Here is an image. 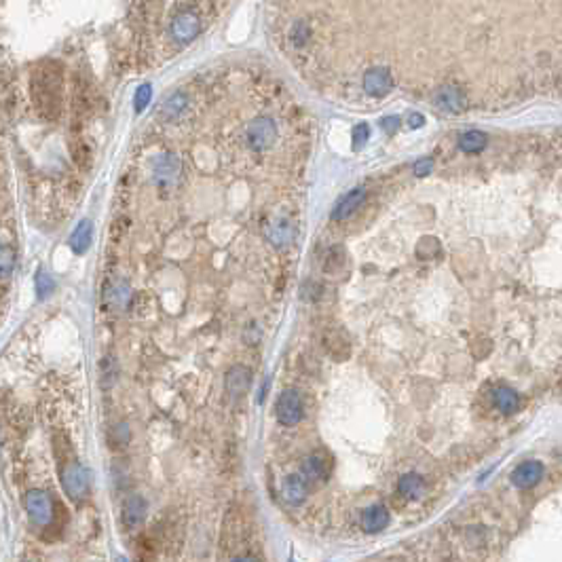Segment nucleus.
Segmentation results:
<instances>
[{
	"instance_id": "obj_1",
	"label": "nucleus",
	"mask_w": 562,
	"mask_h": 562,
	"mask_svg": "<svg viewBox=\"0 0 562 562\" xmlns=\"http://www.w3.org/2000/svg\"><path fill=\"white\" fill-rule=\"evenodd\" d=\"M30 93L36 110L44 119H58L62 110L64 74L58 62H40L32 70Z\"/></svg>"
},
{
	"instance_id": "obj_2",
	"label": "nucleus",
	"mask_w": 562,
	"mask_h": 562,
	"mask_svg": "<svg viewBox=\"0 0 562 562\" xmlns=\"http://www.w3.org/2000/svg\"><path fill=\"white\" fill-rule=\"evenodd\" d=\"M24 505H26V512H28V518L34 527L38 529H44L51 524L56 516V507H53V499L49 497V493L44 490H30L24 499Z\"/></svg>"
},
{
	"instance_id": "obj_3",
	"label": "nucleus",
	"mask_w": 562,
	"mask_h": 562,
	"mask_svg": "<svg viewBox=\"0 0 562 562\" xmlns=\"http://www.w3.org/2000/svg\"><path fill=\"white\" fill-rule=\"evenodd\" d=\"M302 397L296 389H283L275 402V417L283 427H294L302 421Z\"/></svg>"
},
{
	"instance_id": "obj_4",
	"label": "nucleus",
	"mask_w": 562,
	"mask_h": 562,
	"mask_svg": "<svg viewBox=\"0 0 562 562\" xmlns=\"http://www.w3.org/2000/svg\"><path fill=\"white\" fill-rule=\"evenodd\" d=\"M62 484L72 501H83L89 495V472L78 461H68L62 470Z\"/></svg>"
},
{
	"instance_id": "obj_5",
	"label": "nucleus",
	"mask_w": 562,
	"mask_h": 562,
	"mask_svg": "<svg viewBox=\"0 0 562 562\" xmlns=\"http://www.w3.org/2000/svg\"><path fill=\"white\" fill-rule=\"evenodd\" d=\"M180 172H182L180 159L174 152H163V155L155 159V165H152V180L159 186H174L180 178Z\"/></svg>"
},
{
	"instance_id": "obj_6",
	"label": "nucleus",
	"mask_w": 562,
	"mask_h": 562,
	"mask_svg": "<svg viewBox=\"0 0 562 562\" xmlns=\"http://www.w3.org/2000/svg\"><path fill=\"white\" fill-rule=\"evenodd\" d=\"M545 468L541 461H524L512 472V484L516 488H533L541 482Z\"/></svg>"
},
{
	"instance_id": "obj_7",
	"label": "nucleus",
	"mask_w": 562,
	"mask_h": 562,
	"mask_svg": "<svg viewBox=\"0 0 562 562\" xmlns=\"http://www.w3.org/2000/svg\"><path fill=\"white\" fill-rule=\"evenodd\" d=\"M275 123L271 119H258V121H254V125L249 127L247 131V140L251 144V148H256V150H265L273 144L275 140Z\"/></svg>"
},
{
	"instance_id": "obj_8",
	"label": "nucleus",
	"mask_w": 562,
	"mask_h": 562,
	"mask_svg": "<svg viewBox=\"0 0 562 562\" xmlns=\"http://www.w3.org/2000/svg\"><path fill=\"white\" fill-rule=\"evenodd\" d=\"M281 495L290 505H300L309 497V482L300 474H290L281 482Z\"/></svg>"
},
{
	"instance_id": "obj_9",
	"label": "nucleus",
	"mask_w": 562,
	"mask_h": 562,
	"mask_svg": "<svg viewBox=\"0 0 562 562\" xmlns=\"http://www.w3.org/2000/svg\"><path fill=\"white\" fill-rule=\"evenodd\" d=\"M328 472H330V463L324 454H309L300 465V476L309 484L326 480Z\"/></svg>"
},
{
	"instance_id": "obj_10",
	"label": "nucleus",
	"mask_w": 562,
	"mask_h": 562,
	"mask_svg": "<svg viewBox=\"0 0 562 562\" xmlns=\"http://www.w3.org/2000/svg\"><path fill=\"white\" fill-rule=\"evenodd\" d=\"M389 509L385 505H370L362 512V529L366 533H381L389 527Z\"/></svg>"
},
{
	"instance_id": "obj_11",
	"label": "nucleus",
	"mask_w": 562,
	"mask_h": 562,
	"mask_svg": "<svg viewBox=\"0 0 562 562\" xmlns=\"http://www.w3.org/2000/svg\"><path fill=\"white\" fill-rule=\"evenodd\" d=\"M146 516V501L138 495H131L125 503H123V527L127 531H135Z\"/></svg>"
},
{
	"instance_id": "obj_12",
	"label": "nucleus",
	"mask_w": 562,
	"mask_h": 562,
	"mask_svg": "<svg viewBox=\"0 0 562 562\" xmlns=\"http://www.w3.org/2000/svg\"><path fill=\"white\" fill-rule=\"evenodd\" d=\"M251 385V370L245 366H233L226 372V391L231 397H241L249 391Z\"/></svg>"
},
{
	"instance_id": "obj_13",
	"label": "nucleus",
	"mask_w": 562,
	"mask_h": 562,
	"mask_svg": "<svg viewBox=\"0 0 562 562\" xmlns=\"http://www.w3.org/2000/svg\"><path fill=\"white\" fill-rule=\"evenodd\" d=\"M391 85H393V81H391L387 68H374V70H370V72L366 74V78H364V89H366V93H370V95H374V97L385 95V93L391 89Z\"/></svg>"
},
{
	"instance_id": "obj_14",
	"label": "nucleus",
	"mask_w": 562,
	"mask_h": 562,
	"mask_svg": "<svg viewBox=\"0 0 562 562\" xmlns=\"http://www.w3.org/2000/svg\"><path fill=\"white\" fill-rule=\"evenodd\" d=\"M199 32V19L192 13H180L174 22H172V34L176 40L186 42L190 40L195 34Z\"/></svg>"
},
{
	"instance_id": "obj_15",
	"label": "nucleus",
	"mask_w": 562,
	"mask_h": 562,
	"mask_svg": "<svg viewBox=\"0 0 562 562\" xmlns=\"http://www.w3.org/2000/svg\"><path fill=\"white\" fill-rule=\"evenodd\" d=\"M493 402L503 415H514L520 408V395L509 387H497L493 391Z\"/></svg>"
},
{
	"instance_id": "obj_16",
	"label": "nucleus",
	"mask_w": 562,
	"mask_h": 562,
	"mask_svg": "<svg viewBox=\"0 0 562 562\" xmlns=\"http://www.w3.org/2000/svg\"><path fill=\"white\" fill-rule=\"evenodd\" d=\"M267 237H269V241L273 245L283 247L294 239V226H292V222L288 218H277V220L271 222V226L267 231Z\"/></svg>"
},
{
	"instance_id": "obj_17",
	"label": "nucleus",
	"mask_w": 562,
	"mask_h": 562,
	"mask_svg": "<svg viewBox=\"0 0 562 562\" xmlns=\"http://www.w3.org/2000/svg\"><path fill=\"white\" fill-rule=\"evenodd\" d=\"M397 490L406 499H419L425 493V480L419 474H404L397 482Z\"/></svg>"
},
{
	"instance_id": "obj_18",
	"label": "nucleus",
	"mask_w": 562,
	"mask_h": 562,
	"mask_svg": "<svg viewBox=\"0 0 562 562\" xmlns=\"http://www.w3.org/2000/svg\"><path fill=\"white\" fill-rule=\"evenodd\" d=\"M91 237H93V226L89 220L78 222V226L74 229L72 237H70V247L74 254H85L91 245Z\"/></svg>"
},
{
	"instance_id": "obj_19",
	"label": "nucleus",
	"mask_w": 562,
	"mask_h": 562,
	"mask_svg": "<svg viewBox=\"0 0 562 562\" xmlns=\"http://www.w3.org/2000/svg\"><path fill=\"white\" fill-rule=\"evenodd\" d=\"M364 197H366V190H362V188H357V190H353L351 195H347V197L338 203V208L334 210V218H336V220H345V218H349L351 214H355V210L362 206Z\"/></svg>"
},
{
	"instance_id": "obj_20",
	"label": "nucleus",
	"mask_w": 562,
	"mask_h": 562,
	"mask_svg": "<svg viewBox=\"0 0 562 562\" xmlns=\"http://www.w3.org/2000/svg\"><path fill=\"white\" fill-rule=\"evenodd\" d=\"M438 106L440 108H446V110H458L463 106V95L458 93L456 87H444L440 93H438Z\"/></svg>"
},
{
	"instance_id": "obj_21",
	"label": "nucleus",
	"mask_w": 562,
	"mask_h": 562,
	"mask_svg": "<svg viewBox=\"0 0 562 562\" xmlns=\"http://www.w3.org/2000/svg\"><path fill=\"white\" fill-rule=\"evenodd\" d=\"M486 146V135L482 131H468L458 140V148L465 152H480Z\"/></svg>"
},
{
	"instance_id": "obj_22",
	"label": "nucleus",
	"mask_w": 562,
	"mask_h": 562,
	"mask_svg": "<svg viewBox=\"0 0 562 562\" xmlns=\"http://www.w3.org/2000/svg\"><path fill=\"white\" fill-rule=\"evenodd\" d=\"M15 269V251L13 247H0V279H7Z\"/></svg>"
},
{
	"instance_id": "obj_23",
	"label": "nucleus",
	"mask_w": 562,
	"mask_h": 562,
	"mask_svg": "<svg viewBox=\"0 0 562 562\" xmlns=\"http://www.w3.org/2000/svg\"><path fill=\"white\" fill-rule=\"evenodd\" d=\"M34 283H36V294H38V298H47L51 292H53V279H51V275H47L44 271H38Z\"/></svg>"
},
{
	"instance_id": "obj_24",
	"label": "nucleus",
	"mask_w": 562,
	"mask_h": 562,
	"mask_svg": "<svg viewBox=\"0 0 562 562\" xmlns=\"http://www.w3.org/2000/svg\"><path fill=\"white\" fill-rule=\"evenodd\" d=\"M186 106V99H184V95H172L167 101H165V106H163V115L165 117H178L180 113H182V108Z\"/></svg>"
},
{
	"instance_id": "obj_25",
	"label": "nucleus",
	"mask_w": 562,
	"mask_h": 562,
	"mask_svg": "<svg viewBox=\"0 0 562 562\" xmlns=\"http://www.w3.org/2000/svg\"><path fill=\"white\" fill-rule=\"evenodd\" d=\"M150 97H152V87H150V85H142V87L135 91V113H142V110L148 106Z\"/></svg>"
},
{
	"instance_id": "obj_26",
	"label": "nucleus",
	"mask_w": 562,
	"mask_h": 562,
	"mask_svg": "<svg viewBox=\"0 0 562 562\" xmlns=\"http://www.w3.org/2000/svg\"><path fill=\"white\" fill-rule=\"evenodd\" d=\"M345 265V254L340 247H334L326 258V271H338Z\"/></svg>"
},
{
	"instance_id": "obj_27",
	"label": "nucleus",
	"mask_w": 562,
	"mask_h": 562,
	"mask_svg": "<svg viewBox=\"0 0 562 562\" xmlns=\"http://www.w3.org/2000/svg\"><path fill=\"white\" fill-rule=\"evenodd\" d=\"M127 296H129V290H127L125 283H119V286H115V288L108 292V298H110L115 304H119V306H123V304L127 302Z\"/></svg>"
},
{
	"instance_id": "obj_28",
	"label": "nucleus",
	"mask_w": 562,
	"mask_h": 562,
	"mask_svg": "<svg viewBox=\"0 0 562 562\" xmlns=\"http://www.w3.org/2000/svg\"><path fill=\"white\" fill-rule=\"evenodd\" d=\"M366 140H368V127H366V125L355 127V135H353V148H360L362 144H366Z\"/></svg>"
},
{
	"instance_id": "obj_29",
	"label": "nucleus",
	"mask_w": 562,
	"mask_h": 562,
	"mask_svg": "<svg viewBox=\"0 0 562 562\" xmlns=\"http://www.w3.org/2000/svg\"><path fill=\"white\" fill-rule=\"evenodd\" d=\"M429 172H431V161H429V159H423V161H419V163H417V170H415V174H417L419 178L427 176Z\"/></svg>"
},
{
	"instance_id": "obj_30",
	"label": "nucleus",
	"mask_w": 562,
	"mask_h": 562,
	"mask_svg": "<svg viewBox=\"0 0 562 562\" xmlns=\"http://www.w3.org/2000/svg\"><path fill=\"white\" fill-rule=\"evenodd\" d=\"M381 125H383V129H387V131L391 133V131H395V129H397L399 121H397V117H387V119H383V123H381Z\"/></svg>"
},
{
	"instance_id": "obj_31",
	"label": "nucleus",
	"mask_w": 562,
	"mask_h": 562,
	"mask_svg": "<svg viewBox=\"0 0 562 562\" xmlns=\"http://www.w3.org/2000/svg\"><path fill=\"white\" fill-rule=\"evenodd\" d=\"M304 36H306V30L302 28V24H298V26H296V34H292V40H294V44H302Z\"/></svg>"
},
{
	"instance_id": "obj_32",
	"label": "nucleus",
	"mask_w": 562,
	"mask_h": 562,
	"mask_svg": "<svg viewBox=\"0 0 562 562\" xmlns=\"http://www.w3.org/2000/svg\"><path fill=\"white\" fill-rule=\"evenodd\" d=\"M423 125V117L421 115H413L411 117V127H421Z\"/></svg>"
},
{
	"instance_id": "obj_33",
	"label": "nucleus",
	"mask_w": 562,
	"mask_h": 562,
	"mask_svg": "<svg viewBox=\"0 0 562 562\" xmlns=\"http://www.w3.org/2000/svg\"><path fill=\"white\" fill-rule=\"evenodd\" d=\"M233 562H258L256 558H251V556H237Z\"/></svg>"
},
{
	"instance_id": "obj_34",
	"label": "nucleus",
	"mask_w": 562,
	"mask_h": 562,
	"mask_svg": "<svg viewBox=\"0 0 562 562\" xmlns=\"http://www.w3.org/2000/svg\"><path fill=\"white\" fill-rule=\"evenodd\" d=\"M117 562H127V560H125V558H119V560H117Z\"/></svg>"
},
{
	"instance_id": "obj_35",
	"label": "nucleus",
	"mask_w": 562,
	"mask_h": 562,
	"mask_svg": "<svg viewBox=\"0 0 562 562\" xmlns=\"http://www.w3.org/2000/svg\"><path fill=\"white\" fill-rule=\"evenodd\" d=\"M290 562H294V560H290Z\"/></svg>"
}]
</instances>
